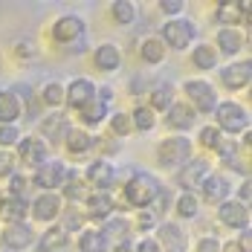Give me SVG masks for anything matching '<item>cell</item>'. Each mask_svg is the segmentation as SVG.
<instances>
[{
    "label": "cell",
    "mask_w": 252,
    "mask_h": 252,
    "mask_svg": "<svg viewBox=\"0 0 252 252\" xmlns=\"http://www.w3.org/2000/svg\"><path fill=\"white\" fill-rule=\"evenodd\" d=\"M162 180L151 171H133V174L127 177L125 183H122V200L125 206L130 209H148L154 200H157V194L162 191Z\"/></svg>",
    "instance_id": "obj_1"
},
{
    "label": "cell",
    "mask_w": 252,
    "mask_h": 252,
    "mask_svg": "<svg viewBox=\"0 0 252 252\" xmlns=\"http://www.w3.org/2000/svg\"><path fill=\"white\" fill-rule=\"evenodd\" d=\"M212 116H215V127H218L220 133L232 136V139H238L241 133H247V130H250V122H252L250 107H247L244 101H235V99L220 101Z\"/></svg>",
    "instance_id": "obj_2"
},
{
    "label": "cell",
    "mask_w": 252,
    "mask_h": 252,
    "mask_svg": "<svg viewBox=\"0 0 252 252\" xmlns=\"http://www.w3.org/2000/svg\"><path fill=\"white\" fill-rule=\"evenodd\" d=\"M183 96L186 104L197 113V116H212L215 107L220 104V93L209 78H186L183 81Z\"/></svg>",
    "instance_id": "obj_3"
},
{
    "label": "cell",
    "mask_w": 252,
    "mask_h": 252,
    "mask_svg": "<svg viewBox=\"0 0 252 252\" xmlns=\"http://www.w3.org/2000/svg\"><path fill=\"white\" fill-rule=\"evenodd\" d=\"M194 157V142L191 136H180V133H171V136H162L157 142V162L162 168H183L189 159Z\"/></svg>",
    "instance_id": "obj_4"
},
{
    "label": "cell",
    "mask_w": 252,
    "mask_h": 252,
    "mask_svg": "<svg viewBox=\"0 0 252 252\" xmlns=\"http://www.w3.org/2000/svg\"><path fill=\"white\" fill-rule=\"evenodd\" d=\"M197 38H200V29H197V24L191 18H171L159 29V41L165 44V50H174V52L194 47Z\"/></svg>",
    "instance_id": "obj_5"
},
{
    "label": "cell",
    "mask_w": 252,
    "mask_h": 252,
    "mask_svg": "<svg viewBox=\"0 0 252 252\" xmlns=\"http://www.w3.org/2000/svg\"><path fill=\"white\" fill-rule=\"evenodd\" d=\"M50 38L58 44V47H73L78 44L81 38H87V21L76 15V12H64V15H58L50 26Z\"/></svg>",
    "instance_id": "obj_6"
},
{
    "label": "cell",
    "mask_w": 252,
    "mask_h": 252,
    "mask_svg": "<svg viewBox=\"0 0 252 252\" xmlns=\"http://www.w3.org/2000/svg\"><path fill=\"white\" fill-rule=\"evenodd\" d=\"M76 174L64 159H47L41 168H35L32 171V189H41V191H58L70 177Z\"/></svg>",
    "instance_id": "obj_7"
},
{
    "label": "cell",
    "mask_w": 252,
    "mask_h": 252,
    "mask_svg": "<svg viewBox=\"0 0 252 252\" xmlns=\"http://www.w3.org/2000/svg\"><path fill=\"white\" fill-rule=\"evenodd\" d=\"M197 197L200 203H209V206H220L223 200L232 197V191H235V183L229 180V174L223 171H209V174L203 177V183L197 186Z\"/></svg>",
    "instance_id": "obj_8"
},
{
    "label": "cell",
    "mask_w": 252,
    "mask_h": 252,
    "mask_svg": "<svg viewBox=\"0 0 252 252\" xmlns=\"http://www.w3.org/2000/svg\"><path fill=\"white\" fill-rule=\"evenodd\" d=\"M15 157H18V165H26V168H41L47 159H50V145L38 136V133H26L21 136V142L15 145Z\"/></svg>",
    "instance_id": "obj_9"
},
{
    "label": "cell",
    "mask_w": 252,
    "mask_h": 252,
    "mask_svg": "<svg viewBox=\"0 0 252 252\" xmlns=\"http://www.w3.org/2000/svg\"><path fill=\"white\" fill-rule=\"evenodd\" d=\"M220 87L229 90V93H241L252 84V61L244 55V58H232L226 67H220Z\"/></svg>",
    "instance_id": "obj_10"
},
{
    "label": "cell",
    "mask_w": 252,
    "mask_h": 252,
    "mask_svg": "<svg viewBox=\"0 0 252 252\" xmlns=\"http://www.w3.org/2000/svg\"><path fill=\"white\" fill-rule=\"evenodd\" d=\"M81 212H84V218H87V226H96V229H99L107 218L119 215V212H116V200H113L110 191H93V194L84 200Z\"/></svg>",
    "instance_id": "obj_11"
},
{
    "label": "cell",
    "mask_w": 252,
    "mask_h": 252,
    "mask_svg": "<svg viewBox=\"0 0 252 252\" xmlns=\"http://www.w3.org/2000/svg\"><path fill=\"white\" fill-rule=\"evenodd\" d=\"M35 241H38V235H35V229L29 226V220L26 223H3V229H0V247L9 252L32 250Z\"/></svg>",
    "instance_id": "obj_12"
},
{
    "label": "cell",
    "mask_w": 252,
    "mask_h": 252,
    "mask_svg": "<svg viewBox=\"0 0 252 252\" xmlns=\"http://www.w3.org/2000/svg\"><path fill=\"white\" fill-rule=\"evenodd\" d=\"M154 241L162 252H189V235L177 220H159V226L154 229Z\"/></svg>",
    "instance_id": "obj_13"
},
{
    "label": "cell",
    "mask_w": 252,
    "mask_h": 252,
    "mask_svg": "<svg viewBox=\"0 0 252 252\" xmlns=\"http://www.w3.org/2000/svg\"><path fill=\"white\" fill-rule=\"evenodd\" d=\"M218 223H220V226H226V229H232L235 235H238V232H244V229H250V223H252L250 206L238 203L235 197L223 200L220 206H218Z\"/></svg>",
    "instance_id": "obj_14"
},
{
    "label": "cell",
    "mask_w": 252,
    "mask_h": 252,
    "mask_svg": "<svg viewBox=\"0 0 252 252\" xmlns=\"http://www.w3.org/2000/svg\"><path fill=\"white\" fill-rule=\"evenodd\" d=\"M212 171V162H209V157H191L183 168H177L174 171V183L183 189V191H197V186L203 183V177Z\"/></svg>",
    "instance_id": "obj_15"
},
{
    "label": "cell",
    "mask_w": 252,
    "mask_h": 252,
    "mask_svg": "<svg viewBox=\"0 0 252 252\" xmlns=\"http://www.w3.org/2000/svg\"><path fill=\"white\" fill-rule=\"evenodd\" d=\"M70 127L73 125L67 122V113L64 110H50V113H44L38 119V136L52 148V145H61L64 142V136H67Z\"/></svg>",
    "instance_id": "obj_16"
},
{
    "label": "cell",
    "mask_w": 252,
    "mask_h": 252,
    "mask_svg": "<svg viewBox=\"0 0 252 252\" xmlns=\"http://www.w3.org/2000/svg\"><path fill=\"white\" fill-rule=\"evenodd\" d=\"M61 209H64V200H61L58 191H41L35 200H29V215L38 223H47V226H52L58 220Z\"/></svg>",
    "instance_id": "obj_17"
},
{
    "label": "cell",
    "mask_w": 252,
    "mask_h": 252,
    "mask_svg": "<svg viewBox=\"0 0 252 252\" xmlns=\"http://www.w3.org/2000/svg\"><path fill=\"white\" fill-rule=\"evenodd\" d=\"M84 180H87V186L93 189V191H110L113 186H116V168H113V162L110 159H90V165L84 168Z\"/></svg>",
    "instance_id": "obj_18"
},
{
    "label": "cell",
    "mask_w": 252,
    "mask_h": 252,
    "mask_svg": "<svg viewBox=\"0 0 252 252\" xmlns=\"http://www.w3.org/2000/svg\"><path fill=\"white\" fill-rule=\"evenodd\" d=\"M162 116H165V127H171V130L180 133V136H189V133L197 127V119H200V116H197V113H194L183 99H177Z\"/></svg>",
    "instance_id": "obj_19"
},
{
    "label": "cell",
    "mask_w": 252,
    "mask_h": 252,
    "mask_svg": "<svg viewBox=\"0 0 252 252\" xmlns=\"http://www.w3.org/2000/svg\"><path fill=\"white\" fill-rule=\"evenodd\" d=\"M96 81L93 78H73L70 84H64V107H70V110H81L87 101L96 99Z\"/></svg>",
    "instance_id": "obj_20"
},
{
    "label": "cell",
    "mask_w": 252,
    "mask_h": 252,
    "mask_svg": "<svg viewBox=\"0 0 252 252\" xmlns=\"http://www.w3.org/2000/svg\"><path fill=\"white\" fill-rule=\"evenodd\" d=\"M61 145H64L67 157L81 159V157H87V154L96 151V145H99V136H93V130H84V127H70Z\"/></svg>",
    "instance_id": "obj_21"
},
{
    "label": "cell",
    "mask_w": 252,
    "mask_h": 252,
    "mask_svg": "<svg viewBox=\"0 0 252 252\" xmlns=\"http://www.w3.org/2000/svg\"><path fill=\"white\" fill-rule=\"evenodd\" d=\"M145 104L151 107L154 113L159 116V113H165L171 104L177 101V87L174 81H168V78H157V81H151V87H148V93H145Z\"/></svg>",
    "instance_id": "obj_22"
},
{
    "label": "cell",
    "mask_w": 252,
    "mask_h": 252,
    "mask_svg": "<svg viewBox=\"0 0 252 252\" xmlns=\"http://www.w3.org/2000/svg\"><path fill=\"white\" fill-rule=\"evenodd\" d=\"M215 52L218 55H229V58H235L238 52H244L247 47V35H244V29L241 26H220L218 32H215Z\"/></svg>",
    "instance_id": "obj_23"
},
{
    "label": "cell",
    "mask_w": 252,
    "mask_h": 252,
    "mask_svg": "<svg viewBox=\"0 0 252 252\" xmlns=\"http://www.w3.org/2000/svg\"><path fill=\"white\" fill-rule=\"evenodd\" d=\"M99 232L104 235V241H107L110 247H119V244H130V238H133V223H130L127 215H113V218H107L99 226Z\"/></svg>",
    "instance_id": "obj_24"
},
{
    "label": "cell",
    "mask_w": 252,
    "mask_h": 252,
    "mask_svg": "<svg viewBox=\"0 0 252 252\" xmlns=\"http://www.w3.org/2000/svg\"><path fill=\"white\" fill-rule=\"evenodd\" d=\"M35 250L38 252H73V238H70L61 226L52 223V226H47L41 235H38Z\"/></svg>",
    "instance_id": "obj_25"
},
{
    "label": "cell",
    "mask_w": 252,
    "mask_h": 252,
    "mask_svg": "<svg viewBox=\"0 0 252 252\" xmlns=\"http://www.w3.org/2000/svg\"><path fill=\"white\" fill-rule=\"evenodd\" d=\"M93 67L99 70V73H116L119 67H122V50H119V44H113V41H104L99 47H93Z\"/></svg>",
    "instance_id": "obj_26"
},
{
    "label": "cell",
    "mask_w": 252,
    "mask_h": 252,
    "mask_svg": "<svg viewBox=\"0 0 252 252\" xmlns=\"http://www.w3.org/2000/svg\"><path fill=\"white\" fill-rule=\"evenodd\" d=\"M58 194H61V200L70 203V206H84V200L93 194V189H90V186H87V180L76 171V174H73L64 186H61V189H58Z\"/></svg>",
    "instance_id": "obj_27"
},
{
    "label": "cell",
    "mask_w": 252,
    "mask_h": 252,
    "mask_svg": "<svg viewBox=\"0 0 252 252\" xmlns=\"http://www.w3.org/2000/svg\"><path fill=\"white\" fill-rule=\"evenodd\" d=\"M215 24L218 26H250V18L244 15L241 3L238 0H220L215 6Z\"/></svg>",
    "instance_id": "obj_28"
},
{
    "label": "cell",
    "mask_w": 252,
    "mask_h": 252,
    "mask_svg": "<svg viewBox=\"0 0 252 252\" xmlns=\"http://www.w3.org/2000/svg\"><path fill=\"white\" fill-rule=\"evenodd\" d=\"M26 218H29V200L26 197L6 194L0 200V220L3 223H26Z\"/></svg>",
    "instance_id": "obj_29"
},
{
    "label": "cell",
    "mask_w": 252,
    "mask_h": 252,
    "mask_svg": "<svg viewBox=\"0 0 252 252\" xmlns=\"http://www.w3.org/2000/svg\"><path fill=\"white\" fill-rule=\"evenodd\" d=\"M76 113H78V122H81L78 127H84V130H93V127H99L101 122H107V116H110V107H107L104 101L93 99V101H87L81 110H76Z\"/></svg>",
    "instance_id": "obj_30"
},
{
    "label": "cell",
    "mask_w": 252,
    "mask_h": 252,
    "mask_svg": "<svg viewBox=\"0 0 252 252\" xmlns=\"http://www.w3.org/2000/svg\"><path fill=\"white\" fill-rule=\"evenodd\" d=\"M189 58H191V67L194 70H200V73H212V70H218V61H220V55L215 52L212 44H206V41H197L191 52H189Z\"/></svg>",
    "instance_id": "obj_31"
},
{
    "label": "cell",
    "mask_w": 252,
    "mask_h": 252,
    "mask_svg": "<svg viewBox=\"0 0 252 252\" xmlns=\"http://www.w3.org/2000/svg\"><path fill=\"white\" fill-rule=\"evenodd\" d=\"M165 44L159 41V35H148V38H142V44H139V58H142V64H148V67H159V64H165Z\"/></svg>",
    "instance_id": "obj_32"
},
{
    "label": "cell",
    "mask_w": 252,
    "mask_h": 252,
    "mask_svg": "<svg viewBox=\"0 0 252 252\" xmlns=\"http://www.w3.org/2000/svg\"><path fill=\"white\" fill-rule=\"evenodd\" d=\"M200 197H197V191H180L174 197V215L180 220H197L200 218Z\"/></svg>",
    "instance_id": "obj_33"
},
{
    "label": "cell",
    "mask_w": 252,
    "mask_h": 252,
    "mask_svg": "<svg viewBox=\"0 0 252 252\" xmlns=\"http://www.w3.org/2000/svg\"><path fill=\"white\" fill-rule=\"evenodd\" d=\"M55 226H61L67 235H78L81 229H87V218H84L81 206H70V203H64V209H61Z\"/></svg>",
    "instance_id": "obj_34"
},
{
    "label": "cell",
    "mask_w": 252,
    "mask_h": 252,
    "mask_svg": "<svg viewBox=\"0 0 252 252\" xmlns=\"http://www.w3.org/2000/svg\"><path fill=\"white\" fill-rule=\"evenodd\" d=\"M41 107H47V110H61L64 107V81H58V78H50L44 87H41Z\"/></svg>",
    "instance_id": "obj_35"
},
{
    "label": "cell",
    "mask_w": 252,
    "mask_h": 252,
    "mask_svg": "<svg viewBox=\"0 0 252 252\" xmlns=\"http://www.w3.org/2000/svg\"><path fill=\"white\" fill-rule=\"evenodd\" d=\"M113 247L104 241V235H101L96 226H87L78 232V252H110Z\"/></svg>",
    "instance_id": "obj_36"
},
{
    "label": "cell",
    "mask_w": 252,
    "mask_h": 252,
    "mask_svg": "<svg viewBox=\"0 0 252 252\" xmlns=\"http://www.w3.org/2000/svg\"><path fill=\"white\" fill-rule=\"evenodd\" d=\"M21 116H24V107L12 96V90H0V125H18Z\"/></svg>",
    "instance_id": "obj_37"
},
{
    "label": "cell",
    "mask_w": 252,
    "mask_h": 252,
    "mask_svg": "<svg viewBox=\"0 0 252 252\" xmlns=\"http://www.w3.org/2000/svg\"><path fill=\"white\" fill-rule=\"evenodd\" d=\"M127 116H130L133 133H151L154 127H157V122H159V119H157V113H154L148 104H136Z\"/></svg>",
    "instance_id": "obj_38"
},
{
    "label": "cell",
    "mask_w": 252,
    "mask_h": 252,
    "mask_svg": "<svg viewBox=\"0 0 252 252\" xmlns=\"http://www.w3.org/2000/svg\"><path fill=\"white\" fill-rule=\"evenodd\" d=\"M110 18H113V24H119V26H130V24H136V18H139V6L133 0H113L110 3Z\"/></svg>",
    "instance_id": "obj_39"
},
{
    "label": "cell",
    "mask_w": 252,
    "mask_h": 252,
    "mask_svg": "<svg viewBox=\"0 0 252 252\" xmlns=\"http://www.w3.org/2000/svg\"><path fill=\"white\" fill-rule=\"evenodd\" d=\"M107 125H110V133H113L116 139H127V136L133 133L130 116H127L125 110H110V116H107Z\"/></svg>",
    "instance_id": "obj_40"
},
{
    "label": "cell",
    "mask_w": 252,
    "mask_h": 252,
    "mask_svg": "<svg viewBox=\"0 0 252 252\" xmlns=\"http://www.w3.org/2000/svg\"><path fill=\"white\" fill-rule=\"evenodd\" d=\"M220 252H252V232L244 229L235 238H229L226 244H220Z\"/></svg>",
    "instance_id": "obj_41"
},
{
    "label": "cell",
    "mask_w": 252,
    "mask_h": 252,
    "mask_svg": "<svg viewBox=\"0 0 252 252\" xmlns=\"http://www.w3.org/2000/svg\"><path fill=\"white\" fill-rule=\"evenodd\" d=\"M29 191H32V180L21 171H15V174L9 177V194L12 197H26L29 200Z\"/></svg>",
    "instance_id": "obj_42"
},
{
    "label": "cell",
    "mask_w": 252,
    "mask_h": 252,
    "mask_svg": "<svg viewBox=\"0 0 252 252\" xmlns=\"http://www.w3.org/2000/svg\"><path fill=\"white\" fill-rule=\"evenodd\" d=\"M130 223H133V229H139L142 235H148L151 229H157V226H159V218L154 215L151 209H139V212H136V218H133Z\"/></svg>",
    "instance_id": "obj_43"
},
{
    "label": "cell",
    "mask_w": 252,
    "mask_h": 252,
    "mask_svg": "<svg viewBox=\"0 0 252 252\" xmlns=\"http://www.w3.org/2000/svg\"><path fill=\"white\" fill-rule=\"evenodd\" d=\"M21 136H24V130L18 125H0V148L15 151V145L21 142Z\"/></svg>",
    "instance_id": "obj_44"
},
{
    "label": "cell",
    "mask_w": 252,
    "mask_h": 252,
    "mask_svg": "<svg viewBox=\"0 0 252 252\" xmlns=\"http://www.w3.org/2000/svg\"><path fill=\"white\" fill-rule=\"evenodd\" d=\"M171 206H174V191H171L168 186H162V191L157 194V200H154L151 206H148V209H151L157 218H162V215H165V212H168Z\"/></svg>",
    "instance_id": "obj_45"
},
{
    "label": "cell",
    "mask_w": 252,
    "mask_h": 252,
    "mask_svg": "<svg viewBox=\"0 0 252 252\" xmlns=\"http://www.w3.org/2000/svg\"><path fill=\"white\" fill-rule=\"evenodd\" d=\"M15 171H18V157H15V151L0 148V180H9Z\"/></svg>",
    "instance_id": "obj_46"
},
{
    "label": "cell",
    "mask_w": 252,
    "mask_h": 252,
    "mask_svg": "<svg viewBox=\"0 0 252 252\" xmlns=\"http://www.w3.org/2000/svg\"><path fill=\"white\" fill-rule=\"evenodd\" d=\"M159 6V12L171 21V18H183V12H186V0H159L157 3Z\"/></svg>",
    "instance_id": "obj_47"
},
{
    "label": "cell",
    "mask_w": 252,
    "mask_h": 252,
    "mask_svg": "<svg viewBox=\"0 0 252 252\" xmlns=\"http://www.w3.org/2000/svg\"><path fill=\"white\" fill-rule=\"evenodd\" d=\"M194 252H220V238L218 235H203V238H197Z\"/></svg>",
    "instance_id": "obj_48"
},
{
    "label": "cell",
    "mask_w": 252,
    "mask_h": 252,
    "mask_svg": "<svg viewBox=\"0 0 252 252\" xmlns=\"http://www.w3.org/2000/svg\"><path fill=\"white\" fill-rule=\"evenodd\" d=\"M232 197L238 203H244V206H250V200H252V183H250V177H244L241 180V186L232 191Z\"/></svg>",
    "instance_id": "obj_49"
},
{
    "label": "cell",
    "mask_w": 252,
    "mask_h": 252,
    "mask_svg": "<svg viewBox=\"0 0 252 252\" xmlns=\"http://www.w3.org/2000/svg\"><path fill=\"white\" fill-rule=\"evenodd\" d=\"M15 55H18L21 61H35V58H38V50H35V44H29V41H18V44H15Z\"/></svg>",
    "instance_id": "obj_50"
},
{
    "label": "cell",
    "mask_w": 252,
    "mask_h": 252,
    "mask_svg": "<svg viewBox=\"0 0 252 252\" xmlns=\"http://www.w3.org/2000/svg\"><path fill=\"white\" fill-rule=\"evenodd\" d=\"M133 252H162V250H159V244L154 241L151 235H142V238L133 244Z\"/></svg>",
    "instance_id": "obj_51"
},
{
    "label": "cell",
    "mask_w": 252,
    "mask_h": 252,
    "mask_svg": "<svg viewBox=\"0 0 252 252\" xmlns=\"http://www.w3.org/2000/svg\"><path fill=\"white\" fill-rule=\"evenodd\" d=\"M110 252H133V244H119V247H113Z\"/></svg>",
    "instance_id": "obj_52"
}]
</instances>
